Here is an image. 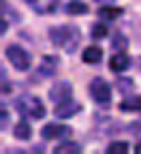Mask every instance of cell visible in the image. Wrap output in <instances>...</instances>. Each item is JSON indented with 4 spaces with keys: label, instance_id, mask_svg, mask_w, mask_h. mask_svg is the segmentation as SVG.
Returning a JSON list of instances; mask_svg holds the SVG:
<instances>
[{
    "label": "cell",
    "instance_id": "5bb4252c",
    "mask_svg": "<svg viewBox=\"0 0 141 154\" xmlns=\"http://www.w3.org/2000/svg\"><path fill=\"white\" fill-rule=\"evenodd\" d=\"M64 11H66L69 15H86V13H88V5L81 2V0H71Z\"/></svg>",
    "mask_w": 141,
    "mask_h": 154
},
{
    "label": "cell",
    "instance_id": "603a6c76",
    "mask_svg": "<svg viewBox=\"0 0 141 154\" xmlns=\"http://www.w3.org/2000/svg\"><path fill=\"white\" fill-rule=\"evenodd\" d=\"M135 152H137V154H141V143H137V146H135Z\"/></svg>",
    "mask_w": 141,
    "mask_h": 154
},
{
    "label": "cell",
    "instance_id": "cb8c5ba5",
    "mask_svg": "<svg viewBox=\"0 0 141 154\" xmlns=\"http://www.w3.org/2000/svg\"><path fill=\"white\" fill-rule=\"evenodd\" d=\"M139 69H141V60H139Z\"/></svg>",
    "mask_w": 141,
    "mask_h": 154
},
{
    "label": "cell",
    "instance_id": "9c48e42d",
    "mask_svg": "<svg viewBox=\"0 0 141 154\" xmlns=\"http://www.w3.org/2000/svg\"><path fill=\"white\" fill-rule=\"evenodd\" d=\"M128 66H130V58H128L124 51H122V54H115V56L109 58V69H111L113 73H124Z\"/></svg>",
    "mask_w": 141,
    "mask_h": 154
},
{
    "label": "cell",
    "instance_id": "3957f363",
    "mask_svg": "<svg viewBox=\"0 0 141 154\" xmlns=\"http://www.w3.org/2000/svg\"><path fill=\"white\" fill-rule=\"evenodd\" d=\"M7 60L17 69V71H28L32 64L30 54L22 47V45H9L7 47Z\"/></svg>",
    "mask_w": 141,
    "mask_h": 154
},
{
    "label": "cell",
    "instance_id": "4fadbf2b",
    "mask_svg": "<svg viewBox=\"0 0 141 154\" xmlns=\"http://www.w3.org/2000/svg\"><path fill=\"white\" fill-rule=\"evenodd\" d=\"M13 135H15L17 139H22V141H28L32 137V128H30V124L26 120H19L15 124V128H13Z\"/></svg>",
    "mask_w": 141,
    "mask_h": 154
},
{
    "label": "cell",
    "instance_id": "44dd1931",
    "mask_svg": "<svg viewBox=\"0 0 141 154\" xmlns=\"http://www.w3.org/2000/svg\"><path fill=\"white\" fill-rule=\"evenodd\" d=\"M0 124H2V128L9 124V113L5 111V107H2V113H0Z\"/></svg>",
    "mask_w": 141,
    "mask_h": 154
},
{
    "label": "cell",
    "instance_id": "7c38bea8",
    "mask_svg": "<svg viewBox=\"0 0 141 154\" xmlns=\"http://www.w3.org/2000/svg\"><path fill=\"white\" fill-rule=\"evenodd\" d=\"M122 13H124V9H118V7H107V5H103V9H98V17L103 19V22H113V19H118Z\"/></svg>",
    "mask_w": 141,
    "mask_h": 154
},
{
    "label": "cell",
    "instance_id": "52a82bcc",
    "mask_svg": "<svg viewBox=\"0 0 141 154\" xmlns=\"http://www.w3.org/2000/svg\"><path fill=\"white\" fill-rule=\"evenodd\" d=\"M58 71V58L56 56H43L41 64L36 69V77H51Z\"/></svg>",
    "mask_w": 141,
    "mask_h": 154
},
{
    "label": "cell",
    "instance_id": "8fae6325",
    "mask_svg": "<svg viewBox=\"0 0 141 154\" xmlns=\"http://www.w3.org/2000/svg\"><path fill=\"white\" fill-rule=\"evenodd\" d=\"M81 60H84L86 64H98L100 60H103V49L96 47V45L86 47V49H84V54H81Z\"/></svg>",
    "mask_w": 141,
    "mask_h": 154
},
{
    "label": "cell",
    "instance_id": "7402d4cb",
    "mask_svg": "<svg viewBox=\"0 0 141 154\" xmlns=\"http://www.w3.org/2000/svg\"><path fill=\"white\" fill-rule=\"evenodd\" d=\"M96 2H100V5H109V2H113V0H96Z\"/></svg>",
    "mask_w": 141,
    "mask_h": 154
},
{
    "label": "cell",
    "instance_id": "ba28073f",
    "mask_svg": "<svg viewBox=\"0 0 141 154\" xmlns=\"http://www.w3.org/2000/svg\"><path fill=\"white\" fill-rule=\"evenodd\" d=\"M26 2H28L36 13L47 15V13H54V11L58 9V2H60V0H26Z\"/></svg>",
    "mask_w": 141,
    "mask_h": 154
},
{
    "label": "cell",
    "instance_id": "ffe728a7",
    "mask_svg": "<svg viewBox=\"0 0 141 154\" xmlns=\"http://www.w3.org/2000/svg\"><path fill=\"white\" fill-rule=\"evenodd\" d=\"M118 90L128 94V92L133 90V82H130V79H118Z\"/></svg>",
    "mask_w": 141,
    "mask_h": 154
},
{
    "label": "cell",
    "instance_id": "d6986e66",
    "mask_svg": "<svg viewBox=\"0 0 141 154\" xmlns=\"http://www.w3.org/2000/svg\"><path fill=\"white\" fill-rule=\"evenodd\" d=\"M107 32H109V30H107L105 24H94V26H92V36H94V38H103V36H107Z\"/></svg>",
    "mask_w": 141,
    "mask_h": 154
},
{
    "label": "cell",
    "instance_id": "6da1fadb",
    "mask_svg": "<svg viewBox=\"0 0 141 154\" xmlns=\"http://www.w3.org/2000/svg\"><path fill=\"white\" fill-rule=\"evenodd\" d=\"M49 41L54 47H60L66 54H73L81 41V32L77 26H56L49 30Z\"/></svg>",
    "mask_w": 141,
    "mask_h": 154
},
{
    "label": "cell",
    "instance_id": "30bf717a",
    "mask_svg": "<svg viewBox=\"0 0 141 154\" xmlns=\"http://www.w3.org/2000/svg\"><path fill=\"white\" fill-rule=\"evenodd\" d=\"M79 111V105L71 99V101H66V103H60V105H56V116L58 118H62V120H66V118H73V116Z\"/></svg>",
    "mask_w": 141,
    "mask_h": 154
},
{
    "label": "cell",
    "instance_id": "8992f818",
    "mask_svg": "<svg viewBox=\"0 0 141 154\" xmlns=\"http://www.w3.org/2000/svg\"><path fill=\"white\" fill-rule=\"evenodd\" d=\"M41 135H43V139H64V137H69V135H71V128L64 126V124L51 122V124H45V126H43Z\"/></svg>",
    "mask_w": 141,
    "mask_h": 154
},
{
    "label": "cell",
    "instance_id": "e0dca14e",
    "mask_svg": "<svg viewBox=\"0 0 141 154\" xmlns=\"http://www.w3.org/2000/svg\"><path fill=\"white\" fill-rule=\"evenodd\" d=\"M128 152V143L126 141H113L107 146V154H126Z\"/></svg>",
    "mask_w": 141,
    "mask_h": 154
},
{
    "label": "cell",
    "instance_id": "277c9868",
    "mask_svg": "<svg viewBox=\"0 0 141 154\" xmlns=\"http://www.w3.org/2000/svg\"><path fill=\"white\" fill-rule=\"evenodd\" d=\"M90 94L98 105H109V101H111V88L103 77H94L90 82Z\"/></svg>",
    "mask_w": 141,
    "mask_h": 154
},
{
    "label": "cell",
    "instance_id": "2e32d148",
    "mask_svg": "<svg viewBox=\"0 0 141 154\" xmlns=\"http://www.w3.org/2000/svg\"><path fill=\"white\" fill-rule=\"evenodd\" d=\"M56 154H79L81 152V146H77L75 141H64V143H60L54 148Z\"/></svg>",
    "mask_w": 141,
    "mask_h": 154
},
{
    "label": "cell",
    "instance_id": "7a4b0ae2",
    "mask_svg": "<svg viewBox=\"0 0 141 154\" xmlns=\"http://www.w3.org/2000/svg\"><path fill=\"white\" fill-rule=\"evenodd\" d=\"M15 109L24 116V118H32V120H41L45 116V105L38 96H32V94H24L15 99Z\"/></svg>",
    "mask_w": 141,
    "mask_h": 154
},
{
    "label": "cell",
    "instance_id": "ac0fdd59",
    "mask_svg": "<svg viewBox=\"0 0 141 154\" xmlns=\"http://www.w3.org/2000/svg\"><path fill=\"white\" fill-rule=\"evenodd\" d=\"M126 36L122 34V32H115L113 34V49H118V51H124L126 49Z\"/></svg>",
    "mask_w": 141,
    "mask_h": 154
},
{
    "label": "cell",
    "instance_id": "5b68a950",
    "mask_svg": "<svg viewBox=\"0 0 141 154\" xmlns=\"http://www.w3.org/2000/svg\"><path fill=\"white\" fill-rule=\"evenodd\" d=\"M49 99L54 105H60V103H66L73 99V86L69 82H56L51 88H49Z\"/></svg>",
    "mask_w": 141,
    "mask_h": 154
},
{
    "label": "cell",
    "instance_id": "9a60e30c",
    "mask_svg": "<svg viewBox=\"0 0 141 154\" xmlns=\"http://www.w3.org/2000/svg\"><path fill=\"white\" fill-rule=\"evenodd\" d=\"M122 111H141V96H128L120 103Z\"/></svg>",
    "mask_w": 141,
    "mask_h": 154
}]
</instances>
